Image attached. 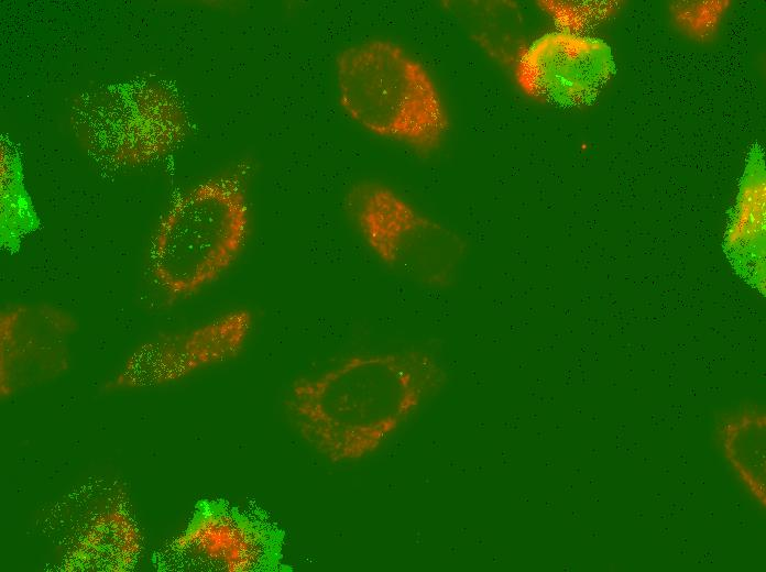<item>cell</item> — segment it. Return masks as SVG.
Instances as JSON below:
<instances>
[{"instance_id": "6da1fadb", "label": "cell", "mask_w": 766, "mask_h": 572, "mask_svg": "<svg viewBox=\"0 0 766 572\" xmlns=\"http://www.w3.org/2000/svg\"><path fill=\"white\" fill-rule=\"evenodd\" d=\"M447 381L442 362L423 349L359 353L294 381L284 407L314 452L353 464L379 452Z\"/></svg>"}, {"instance_id": "7a4b0ae2", "label": "cell", "mask_w": 766, "mask_h": 572, "mask_svg": "<svg viewBox=\"0 0 766 572\" xmlns=\"http://www.w3.org/2000/svg\"><path fill=\"white\" fill-rule=\"evenodd\" d=\"M249 166L238 165L179 195L161 218L149 271L168 301L216 282L242 252L250 228Z\"/></svg>"}, {"instance_id": "3957f363", "label": "cell", "mask_w": 766, "mask_h": 572, "mask_svg": "<svg viewBox=\"0 0 766 572\" xmlns=\"http://www.w3.org/2000/svg\"><path fill=\"white\" fill-rule=\"evenodd\" d=\"M338 101L368 132L419 154L440 147L450 127L440 92L424 65L401 45L369 40L335 62Z\"/></svg>"}, {"instance_id": "277c9868", "label": "cell", "mask_w": 766, "mask_h": 572, "mask_svg": "<svg viewBox=\"0 0 766 572\" xmlns=\"http://www.w3.org/2000/svg\"><path fill=\"white\" fill-rule=\"evenodd\" d=\"M72 124L87 153L110 167H139L172 152L187 120L175 94L151 80L117 82L79 95Z\"/></svg>"}, {"instance_id": "5b68a950", "label": "cell", "mask_w": 766, "mask_h": 572, "mask_svg": "<svg viewBox=\"0 0 766 572\" xmlns=\"http://www.w3.org/2000/svg\"><path fill=\"white\" fill-rule=\"evenodd\" d=\"M344 209L368 248L393 272L426 287L452 284L467 253L456 231L376 182L354 184Z\"/></svg>"}, {"instance_id": "8992f818", "label": "cell", "mask_w": 766, "mask_h": 572, "mask_svg": "<svg viewBox=\"0 0 766 572\" xmlns=\"http://www.w3.org/2000/svg\"><path fill=\"white\" fill-rule=\"evenodd\" d=\"M252 328L251 311L237 308L192 328L158 334L129 354L106 388L160 387L229 362L243 351Z\"/></svg>"}, {"instance_id": "52a82bcc", "label": "cell", "mask_w": 766, "mask_h": 572, "mask_svg": "<svg viewBox=\"0 0 766 572\" xmlns=\"http://www.w3.org/2000/svg\"><path fill=\"white\" fill-rule=\"evenodd\" d=\"M614 72L613 53L606 42L565 30L534 40L518 53L513 70L525 95L562 107L594 100Z\"/></svg>"}, {"instance_id": "ba28073f", "label": "cell", "mask_w": 766, "mask_h": 572, "mask_svg": "<svg viewBox=\"0 0 766 572\" xmlns=\"http://www.w3.org/2000/svg\"><path fill=\"white\" fill-rule=\"evenodd\" d=\"M74 316L46 302L14 304L0 314V394L9 398L56 378L70 363Z\"/></svg>"}, {"instance_id": "9c48e42d", "label": "cell", "mask_w": 766, "mask_h": 572, "mask_svg": "<svg viewBox=\"0 0 766 572\" xmlns=\"http://www.w3.org/2000/svg\"><path fill=\"white\" fill-rule=\"evenodd\" d=\"M272 559V540L260 524L222 506H206L173 538L162 561L171 570L254 572Z\"/></svg>"}, {"instance_id": "30bf717a", "label": "cell", "mask_w": 766, "mask_h": 572, "mask_svg": "<svg viewBox=\"0 0 766 572\" xmlns=\"http://www.w3.org/2000/svg\"><path fill=\"white\" fill-rule=\"evenodd\" d=\"M765 164L760 146L752 148L725 231L724 253L748 285L765 295Z\"/></svg>"}, {"instance_id": "8fae6325", "label": "cell", "mask_w": 766, "mask_h": 572, "mask_svg": "<svg viewBox=\"0 0 766 572\" xmlns=\"http://www.w3.org/2000/svg\"><path fill=\"white\" fill-rule=\"evenodd\" d=\"M142 549L143 537L131 514L109 506L84 526L66 556L65 570L125 572L138 563Z\"/></svg>"}, {"instance_id": "7c38bea8", "label": "cell", "mask_w": 766, "mask_h": 572, "mask_svg": "<svg viewBox=\"0 0 766 572\" xmlns=\"http://www.w3.org/2000/svg\"><path fill=\"white\" fill-rule=\"evenodd\" d=\"M713 437L721 455L745 493L766 506V416L757 406H742L715 419Z\"/></svg>"}]
</instances>
